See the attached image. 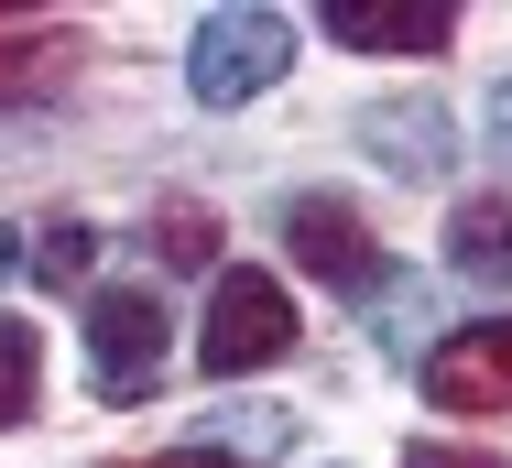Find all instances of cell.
Masks as SVG:
<instances>
[{
  "label": "cell",
  "mask_w": 512,
  "mask_h": 468,
  "mask_svg": "<svg viewBox=\"0 0 512 468\" xmlns=\"http://www.w3.org/2000/svg\"><path fill=\"white\" fill-rule=\"evenodd\" d=\"M425 392H436L447 414H512V316H480V327L436 338Z\"/></svg>",
  "instance_id": "cell-5"
},
{
  "label": "cell",
  "mask_w": 512,
  "mask_h": 468,
  "mask_svg": "<svg viewBox=\"0 0 512 468\" xmlns=\"http://www.w3.org/2000/svg\"><path fill=\"white\" fill-rule=\"evenodd\" d=\"M284 66H295V22L262 11V0H218L197 33H186V88H197V109H251L262 88H284Z\"/></svg>",
  "instance_id": "cell-1"
},
{
  "label": "cell",
  "mask_w": 512,
  "mask_h": 468,
  "mask_svg": "<svg viewBox=\"0 0 512 468\" xmlns=\"http://www.w3.org/2000/svg\"><path fill=\"white\" fill-rule=\"evenodd\" d=\"M360 153H371V164H382V175H414V186H425V175H447V164H458V120H447V98H371V109H360Z\"/></svg>",
  "instance_id": "cell-6"
},
{
  "label": "cell",
  "mask_w": 512,
  "mask_h": 468,
  "mask_svg": "<svg viewBox=\"0 0 512 468\" xmlns=\"http://www.w3.org/2000/svg\"><path fill=\"white\" fill-rule=\"evenodd\" d=\"M316 33L327 44H349V55H447L458 44V11L447 0H327L316 11Z\"/></svg>",
  "instance_id": "cell-7"
},
{
  "label": "cell",
  "mask_w": 512,
  "mask_h": 468,
  "mask_svg": "<svg viewBox=\"0 0 512 468\" xmlns=\"http://www.w3.org/2000/svg\"><path fill=\"white\" fill-rule=\"evenodd\" d=\"M0 273H11V229H0Z\"/></svg>",
  "instance_id": "cell-17"
},
{
  "label": "cell",
  "mask_w": 512,
  "mask_h": 468,
  "mask_svg": "<svg viewBox=\"0 0 512 468\" xmlns=\"http://www.w3.org/2000/svg\"><path fill=\"white\" fill-rule=\"evenodd\" d=\"M153 251H164L175 273H197L207 251H218V218H207V207H164V218H153Z\"/></svg>",
  "instance_id": "cell-12"
},
{
  "label": "cell",
  "mask_w": 512,
  "mask_h": 468,
  "mask_svg": "<svg viewBox=\"0 0 512 468\" xmlns=\"http://www.w3.org/2000/svg\"><path fill=\"white\" fill-rule=\"evenodd\" d=\"M33 403H44V338L22 316H0V425H22Z\"/></svg>",
  "instance_id": "cell-11"
},
{
  "label": "cell",
  "mask_w": 512,
  "mask_h": 468,
  "mask_svg": "<svg viewBox=\"0 0 512 468\" xmlns=\"http://www.w3.org/2000/svg\"><path fill=\"white\" fill-rule=\"evenodd\" d=\"M295 349V294L262 273V262H229L218 273V294H207V327H197V360L218 381H240V371H273Z\"/></svg>",
  "instance_id": "cell-2"
},
{
  "label": "cell",
  "mask_w": 512,
  "mask_h": 468,
  "mask_svg": "<svg viewBox=\"0 0 512 468\" xmlns=\"http://www.w3.org/2000/svg\"><path fill=\"white\" fill-rule=\"evenodd\" d=\"M131 468H229V458H197V447H175V458H131Z\"/></svg>",
  "instance_id": "cell-16"
},
{
  "label": "cell",
  "mask_w": 512,
  "mask_h": 468,
  "mask_svg": "<svg viewBox=\"0 0 512 468\" xmlns=\"http://www.w3.org/2000/svg\"><path fill=\"white\" fill-rule=\"evenodd\" d=\"M404 468H502V458H491V447H436V436H425Z\"/></svg>",
  "instance_id": "cell-14"
},
{
  "label": "cell",
  "mask_w": 512,
  "mask_h": 468,
  "mask_svg": "<svg viewBox=\"0 0 512 468\" xmlns=\"http://www.w3.org/2000/svg\"><path fill=\"white\" fill-rule=\"evenodd\" d=\"M88 77V33L77 22H44V33H0V109H33V98L77 88Z\"/></svg>",
  "instance_id": "cell-8"
},
{
  "label": "cell",
  "mask_w": 512,
  "mask_h": 468,
  "mask_svg": "<svg viewBox=\"0 0 512 468\" xmlns=\"http://www.w3.org/2000/svg\"><path fill=\"white\" fill-rule=\"evenodd\" d=\"M164 305L153 294H88V392L99 403H142L164 381Z\"/></svg>",
  "instance_id": "cell-3"
},
{
  "label": "cell",
  "mask_w": 512,
  "mask_h": 468,
  "mask_svg": "<svg viewBox=\"0 0 512 468\" xmlns=\"http://www.w3.org/2000/svg\"><path fill=\"white\" fill-rule=\"evenodd\" d=\"M33 273L55 283V294H77V283H88V229H77V218H55V229L33 240Z\"/></svg>",
  "instance_id": "cell-13"
},
{
  "label": "cell",
  "mask_w": 512,
  "mask_h": 468,
  "mask_svg": "<svg viewBox=\"0 0 512 468\" xmlns=\"http://www.w3.org/2000/svg\"><path fill=\"white\" fill-rule=\"evenodd\" d=\"M447 273L512 283V196H458L447 207Z\"/></svg>",
  "instance_id": "cell-9"
},
{
  "label": "cell",
  "mask_w": 512,
  "mask_h": 468,
  "mask_svg": "<svg viewBox=\"0 0 512 468\" xmlns=\"http://www.w3.org/2000/svg\"><path fill=\"white\" fill-rule=\"evenodd\" d=\"M284 447H295L284 414H207L197 425V458H229V468H273Z\"/></svg>",
  "instance_id": "cell-10"
},
{
  "label": "cell",
  "mask_w": 512,
  "mask_h": 468,
  "mask_svg": "<svg viewBox=\"0 0 512 468\" xmlns=\"http://www.w3.org/2000/svg\"><path fill=\"white\" fill-rule=\"evenodd\" d=\"M284 251H295L327 294H349V305L382 283V240H371V218H360L349 196H295V207H284Z\"/></svg>",
  "instance_id": "cell-4"
},
{
  "label": "cell",
  "mask_w": 512,
  "mask_h": 468,
  "mask_svg": "<svg viewBox=\"0 0 512 468\" xmlns=\"http://www.w3.org/2000/svg\"><path fill=\"white\" fill-rule=\"evenodd\" d=\"M491 142H502V164H512V88L491 98Z\"/></svg>",
  "instance_id": "cell-15"
}]
</instances>
